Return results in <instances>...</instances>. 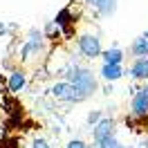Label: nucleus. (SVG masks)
<instances>
[{
    "instance_id": "1",
    "label": "nucleus",
    "mask_w": 148,
    "mask_h": 148,
    "mask_svg": "<svg viewBox=\"0 0 148 148\" xmlns=\"http://www.w3.org/2000/svg\"><path fill=\"white\" fill-rule=\"evenodd\" d=\"M67 81H72L85 99H88L90 94H94V90H97V79H94V74L90 72V70H85V67H72V70L67 72Z\"/></svg>"
},
{
    "instance_id": "2",
    "label": "nucleus",
    "mask_w": 148,
    "mask_h": 148,
    "mask_svg": "<svg viewBox=\"0 0 148 148\" xmlns=\"http://www.w3.org/2000/svg\"><path fill=\"white\" fill-rule=\"evenodd\" d=\"M52 94H54L56 99H61V101H74V103H79V101H83V99H85L72 81H61V83H54V85H52Z\"/></svg>"
},
{
    "instance_id": "3",
    "label": "nucleus",
    "mask_w": 148,
    "mask_h": 148,
    "mask_svg": "<svg viewBox=\"0 0 148 148\" xmlns=\"http://www.w3.org/2000/svg\"><path fill=\"white\" fill-rule=\"evenodd\" d=\"M79 52L85 58H97V56L103 54L101 40L94 36V34H83V36H79Z\"/></svg>"
},
{
    "instance_id": "4",
    "label": "nucleus",
    "mask_w": 148,
    "mask_h": 148,
    "mask_svg": "<svg viewBox=\"0 0 148 148\" xmlns=\"http://www.w3.org/2000/svg\"><path fill=\"white\" fill-rule=\"evenodd\" d=\"M114 135V121L112 119H101L94 126V144H101L103 139Z\"/></svg>"
},
{
    "instance_id": "5",
    "label": "nucleus",
    "mask_w": 148,
    "mask_h": 148,
    "mask_svg": "<svg viewBox=\"0 0 148 148\" xmlns=\"http://www.w3.org/2000/svg\"><path fill=\"white\" fill-rule=\"evenodd\" d=\"M132 112L137 117H146L148 114V88H141L135 99H132Z\"/></svg>"
},
{
    "instance_id": "6",
    "label": "nucleus",
    "mask_w": 148,
    "mask_h": 148,
    "mask_svg": "<svg viewBox=\"0 0 148 148\" xmlns=\"http://www.w3.org/2000/svg\"><path fill=\"white\" fill-rule=\"evenodd\" d=\"M130 76L137 79V81H148V56L135 58V63L130 67Z\"/></svg>"
},
{
    "instance_id": "7",
    "label": "nucleus",
    "mask_w": 148,
    "mask_h": 148,
    "mask_svg": "<svg viewBox=\"0 0 148 148\" xmlns=\"http://www.w3.org/2000/svg\"><path fill=\"white\" fill-rule=\"evenodd\" d=\"M123 74H126V72H123L121 65H108V63H103V67H101V76L106 79V81H119Z\"/></svg>"
},
{
    "instance_id": "8",
    "label": "nucleus",
    "mask_w": 148,
    "mask_h": 148,
    "mask_svg": "<svg viewBox=\"0 0 148 148\" xmlns=\"http://www.w3.org/2000/svg\"><path fill=\"white\" fill-rule=\"evenodd\" d=\"M25 83H27V76H25L23 70H14L9 74V90L11 92H20L25 88Z\"/></svg>"
},
{
    "instance_id": "9",
    "label": "nucleus",
    "mask_w": 148,
    "mask_h": 148,
    "mask_svg": "<svg viewBox=\"0 0 148 148\" xmlns=\"http://www.w3.org/2000/svg\"><path fill=\"white\" fill-rule=\"evenodd\" d=\"M130 49H132V54L137 56V58L148 56V32L135 38V43H132V47H130Z\"/></svg>"
},
{
    "instance_id": "10",
    "label": "nucleus",
    "mask_w": 148,
    "mask_h": 148,
    "mask_svg": "<svg viewBox=\"0 0 148 148\" xmlns=\"http://www.w3.org/2000/svg\"><path fill=\"white\" fill-rule=\"evenodd\" d=\"M121 61H123V52H121L119 47H110V49L103 52V63H108V65H121Z\"/></svg>"
},
{
    "instance_id": "11",
    "label": "nucleus",
    "mask_w": 148,
    "mask_h": 148,
    "mask_svg": "<svg viewBox=\"0 0 148 148\" xmlns=\"http://www.w3.org/2000/svg\"><path fill=\"white\" fill-rule=\"evenodd\" d=\"M94 7H97V11L101 16H112L117 11V0H97Z\"/></svg>"
},
{
    "instance_id": "12",
    "label": "nucleus",
    "mask_w": 148,
    "mask_h": 148,
    "mask_svg": "<svg viewBox=\"0 0 148 148\" xmlns=\"http://www.w3.org/2000/svg\"><path fill=\"white\" fill-rule=\"evenodd\" d=\"M54 23L61 29H65V34H67V32H70V23H72V11H70V9H61L58 14H56Z\"/></svg>"
},
{
    "instance_id": "13",
    "label": "nucleus",
    "mask_w": 148,
    "mask_h": 148,
    "mask_svg": "<svg viewBox=\"0 0 148 148\" xmlns=\"http://www.w3.org/2000/svg\"><path fill=\"white\" fill-rule=\"evenodd\" d=\"M97 146H99V148H128V146H123V144H121L114 135H112V137H108V139H103L101 144H97Z\"/></svg>"
},
{
    "instance_id": "14",
    "label": "nucleus",
    "mask_w": 148,
    "mask_h": 148,
    "mask_svg": "<svg viewBox=\"0 0 148 148\" xmlns=\"http://www.w3.org/2000/svg\"><path fill=\"white\" fill-rule=\"evenodd\" d=\"M45 36H47V38H54V36H61V27H58V25H56L54 20H52V23H49V25H47V27H45Z\"/></svg>"
},
{
    "instance_id": "15",
    "label": "nucleus",
    "mask_w": 148,
    "mask_h": 148,
    "mask_svg": "<svg viewBox=\"0 0 148 148\" xmlns=\"http://www.w3.org/2000/svg\"><path fill=\"white\" fill-rule=\"evenodd\" d=\"M99 121H101V112L99 110H92L90 114H88V123H90V126H97Z\"/></svg>"
},
{
    "instance_id": "16",
    "label": "nucleus",
    "mask_w": 148,
    "mask_h": 148,
    "mask_svg": "<svg viewBox=\"0 0 148 148\" xmlns=\"http://www.w3.org/2000/svg\"><path fill=\"white\" fill-rule=\"evenodd\" d=\"M32 148H52V146L47 144L45 139H34V144H32Z\"/></svg>"
},
{
    "instance_id": "17",
    "label": "nucleus",
    "mask_w": 148,
    "mask_h": 148,
    "mask_svg": "<svg viewBox=\"0 0 148 148\" xmlns=\"http://www.w3.org/2000/svg\"><path fill=\"white\" fill-rule=\"evenodd\" d=\"M67 148H88V146H85L81 139H72V141L67 144Z\"/></svg>"
},
{
    "instance_id": "18",
    "label": "nucleus",
    "mask_w": 148,
    "mask_h": 148,
    "mask_svg": "<svg viewBox=\"0 0 148 148\" xmlns=\"http://www.w3.org/2000/svg\"><path fill=\"white\" fill-rule=\"evenodd\" d=\"M5 32H7V27H5V25H0V34H5Z\"/></svg>"
},
{
    "instance_id": "19",
    "label": "nucleus",
    "mask_w": 148,
    "mask_h": 148,
    "mask_svg": "<svg viewBox=\"0 0 148 148\" xmlns=\"http://www.w3.org/2000/svg\"><path fill=\"white\" fill-rule=\"evenodd\" d=\"M85 2H90V5H97V0H85Z\"/></svg>"
}]
</instances>
